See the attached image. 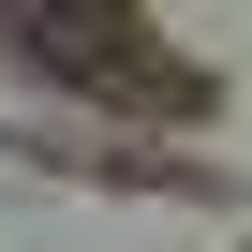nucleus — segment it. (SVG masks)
<instances>
[{
    "label": "nucleus",
    "instance_id": "obj_1",
    "mask_svg": "<svg viewBox=\"0 0 252 252\" xmlns=\"http://www.w3.org/2000/svg\"><path fill=\"white\" fill-rule=\"evenodd\" d=\"M0 30H15L45 74H74V89H163L149 30L119 15V0H0Z\"/></svg>",
    "mask_w": 252,
    "mask_h": 252
}]
</instances>
